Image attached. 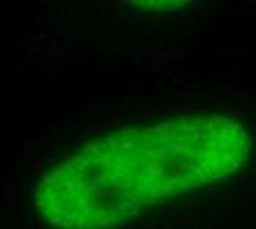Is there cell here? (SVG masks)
<instances>
[{"mask_svg": "<svg viewBox=\"0 0 256 229\" xmlns=\"http://www.w3.org/2000/svg\"><path fill=\"white\" fill-rule=\"evenodd\" d=\"M128 2H132L135 7L148 9V11H168V9L184 7L192 0H128Z\"/></svg>", "mask_w": 256, "mask_h": 229, "instance_id": "cell-2", "label": "cell"}, {"mask_svg": "<svg viewBox=\"0 0 256 229\" xmlns=\"http://www.w3.org/2000/svg\"><path fill=\"white\" fill-rule=\"evenodd\" d=\"M252 146L250 128L228 115L128 126L53 163L36 185L34 207L53 229H115L148 207L232 177Z\"/></svg>", "mask_w": 256, "mask_h": 229, "instance_id": "cell-1", "label": "cell"}]
</instances>
